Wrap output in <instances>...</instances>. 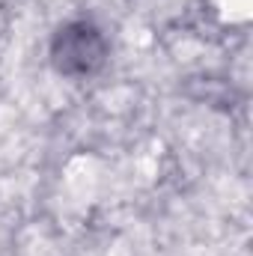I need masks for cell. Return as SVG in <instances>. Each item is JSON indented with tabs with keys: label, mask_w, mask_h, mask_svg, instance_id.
<instances>
[{
	"label": "cell",
	"mask_w": 253,
	"mask_h": 256,
	"mask_svg": "<svg viewBox=\"0 0 253 256\" xmlns=\"http://www.w3.org/2000/svg\"><path fill=\"white\" fill-rule=\"evenodd\" d=\"M51 63L60 74L90 78L108 63V39L84 18L66 21L51 39Z\"/></svg>",
	"instance_id": "obj_1"
}]
</instances>
